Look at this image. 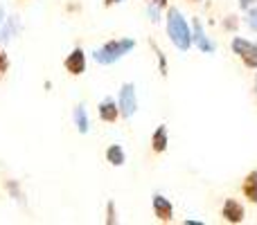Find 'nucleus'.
<instances>
[{
	"mask_svg": "<svg viewBox=\"0 0 257 225\" xmlns=\"http://www.w3.org/2000/svg\"><path fill=\"white\" fill-rule=\"evenodd\" d=\"M75 124H77V131H79V133H88V131H90L88 113H86V106H84V104L75 106Z\"/></svg>",
	"mask_w": 257,
	"mask_h": 225,
	"instance_id": "4468645a",
	"label": "nucleus"
},
{
	"mask_svg": "<svg viewBox=\"0 0 257 225\" xmlns=\"http://www.w3.org/2000/svg\"><path fill=\"white\" fill-rule=\"evenodd\" d=\"M232 52L246 63V68H257V43L246 39H232Z\"/></svg>",
	"mask_w": 257,
	"mask_h": 225,
	"instance_id": "7ed1b4c3",
	"label": "nucleus"
},
{
	"mask_svg": "<svg viewBox=\"0 0 257 225\" xmlns=\"http://www.w3.org/2000/svg\"><path fill=\"white\" fill-rule=\"evenodd\" d=\"M223 25H226V27H230V30H235V27H237V21H235V16H228Z\"/></svg>",
	"mask_w": 257,
	"mask_h": 225,
	"instance_id": "412c9836",
	"label": "nucleus"
},
{
	"mask_svg": "<svg viewBox=\"0 0 257 225\" xmlns=\"http://www.w3.org/2000/svg\"><path fill=\"white\" fill-rule=\"evenodd\" d=\"M255 90H257V86H255Z\"/></svg>",
	"mask_w": 257,
	"mask_h": 225,
	"instance_id": "bb28decb",
	"label": "nucleus"
},
{
	"mask_svg": "<svg viewBox=\"0 0 257 225\" xmlns=\"http://www.w3.org/2000/svg\"><path fill=\"white\" fill-rule=\"evenodd\" d=\"M154 214L158 221L169 223L174 218V205L169 203V198H165L163 194H154Z\"/></svg>",
	"mask_w": 257,
	"mask_h": 225,
	"instance_id": "423d86ee",
	"label": "nucleus"
},
{
	"mask_svg": "<svg viewBox=\"0 0 257 225\" xmlns=\"http://www.w3.org/2000/svg\"><path fill=\"white\" fill-rule=\"evenodd\" d=\"M18 30H21V21H18V16H9L7 21H5L3 30H0V43H7V41H12L14 36L18 34Z\"/></svg>",
	"mask_w": 257,
	"mask_h": 225,
	"instance_id": "9b49d317",
	"label": "nucleus"
},
{
	"mask_svg": "<svg viewBox=\"0 0 257 225\" xmlns=\"http://www.w3.org/2000/svg\"><path fill=\"white\" fill-rule=\"evenodd\" d=\"M156 54H158V61H160V75H167V61H165V54L163 52H160V50L158 48H156Z\"/></svg>",
	"mask_w": 257,
	"mask_h": 225,
	"instance_id": "a211bd4d",
	"label": "nucleus"
},
{
	"mask_svg": "<svg viewBox=\"0 0 257 225\" xmlns=\"http://www.w3.org/2000/svg\"><path fill=\"white\" fill-rule=\"evenodd\" d=\"M133 48H136V41L133 39H113V41H106L99 50H95L93 59L97 63H102V66H111V63L120 61Z\"/></svg>",
	"mask_w": 257,
	"mask_h": 225,
	"instance_id": "f03ea898",
	"label": "nucleus"
},
{
	"mask_svg": "<svg viewBox=\"0 0 257 225\" xmlns=\"http://www.w3.org/2000/svg\"><path fill=\"white\" fill-rule=\"evenodd\" d=\"M246 23H248V27L253 32H257V7H253L248 12V16H246Z\"/></svg>",
	"mask_w": 257,
	"mask_h": 225,
	"instance_id": "dca6fc26",
	"label": "nucleus"
},
{
	"mask_svg": "<svg viewBox=\"0 0 257 225\" xmlns=\"http://www.w3.org/2000/svg\"><path fill=\"white\" fill-rule=\"evenodd\" d=\"M149 18H151L154 23H158V21H160V14H158V7H156V3H151V5H149Z\"/></svg>",
	"mask_w": 257,
	"mask_h": 225,
	"instance_id": "6ab92c4d",
	"label": "nucleus"
},
{
	"mask_svg": "<svg viewBox=\"0 0 257 225\" xmlns=\"http://www.w3.org/2000/svg\"><path fill=\"white\" fill-rule=\"evenodd\" d=\"M151 3H156L158 7H167V0H151Z\"/></svg>",
	"mask_w": 257,
	"mask_h": 225,
	"instance_id": "5701e85b",
	"label": "nucleus"
},
{
	"mask_svg": "<svg viewBox=\"0 0 257 225\" xmlns=\"http://www.w3.org/2000/svg\"><path fill=\"white\" fill-rule=\"evenodd\" d=\"M192 3H199V0H192Z\"/></svg>",
	"mask_w": 257,
	"mask_h": 225,
	"instance_id": "a878e982",
	"label": "nucleus"
},
{
	"mask_svg": "<svg viewBox=\"0 0 257 225\" xmlns=\"http://www.w3.org/2000/svg\"><path fill=\"white\" fill-rule=\"evenodd\" d=\"M255 3H257V0H239V7L241 9H248V7H253Z\"/></svg>",
	"mask_w": 257,
	"mask_h": 225,
	"instance_id": "4be33fe9",
	"label": "nucleus"
},
{
	"mask_svg": "<svg viewBox=\"0 0 257 225\" xmlns=\"http://www.w3.org/2000/svg\"><path fill=\"white\" fill-rule=\"evenodd\" d=\"M106 160L113 164V167H122L126 162V155H124V149L120 144H111L106 149Z\"/></svg>",
	"mask_w": 257,
	"mask_h": 225,
	"instance_id": "ddd939ff",
	"label": "nucleus"
},
{
	"mask_svg": "<svg viewBox=\"0 0 257 225\" xmlns=\"http://www.w3.org/2000/svg\"><path fill=\"white\" fill-rule=\"evenodd\" d=\"M192 27H194V32H192V43H196V48H199L201 52L212 54L214 52V43H212V41H208V36H205L201 23L194 21V23H192Z\"/></svg>",
	"mask_w": 257,
	"mask_h": 225,
	"instance_id": "0eeeda50",
	"label": "nucleus"
},
{
	"mask_svg": "<svg viewBox=\"0 0 257 225\" xmlns=\"http://www.w3.org/2000/svg\"><path fill=\"white\" fill-rule=\"evenodd\" d=\"M221 214L228 223H241L244 221V207H241V203H237V200H232V198H228L226 203H223Z\"/></svg>",
	"mask_w": 257,
	"mask_h": 225,
	"instance_id": "6e6552de",
	"label": "nucleus"
},
{
	"mask_svg": "<svg viewBox=\"0 0 257 225\" xmlns=\"http://www.w3.org/2000/svg\"><path fill=\"white\" fill-rule=\"evenodd\" d=\"M241 191H244V196L250 200V203H257V169H255V171H250L248 176L244 178Z\"/></svg>",
	"mask_w": 257,
	"mask_h": 225,
	"instance_id": "f8f14e48",
	"label": "nucleus"
},
{
	"mask_svg": "<svg viewBox=\"0 0 257 225\" xmlns=\"http://www.w3.org/2000/svg\"><path fill=\"white\" fill-rule=\"evenodd\" d=\"M167 34H169V39H172V43L176 45L181 52H187V50L192 48L190 27H187L183 14L178 12V9H174V7L167 12Z\"/></svg>",
	"mask_w": 257,
	"mask_h": 225,
	"instance_id": "f257e3e1",
	"label": "nucleus"
},
{
	"mask_svg": "<svg viewBox=\"0 0 257 225\" xmlns=\"http://www.w3.org/2000/svg\"><path fill=\"white\" fill-rule=\"evenodd\" d=\"M106 3V7H111V5H117V3H122V0H104Z\"/></svg>",
	"mask_w": 257,
	"mask_h": 225,
	"instance_id": "b1692460",
	"label": "nucleus"
},
{
	"mask_svg": "<svg viewBox=\"0 0 257 225\" xmlns=\"http://www.w3.org/2000/svg\"><path fill=\"white\" fill-rule=\"evenodd\" d=\"M7 189H9V194L16 196V200H23V194H21V189H18L16 180H7Z\"/></svg>",
	"mask_w": 257,
	"mask_h": 225,
	"instance_id": "f3484780",
	"label": "nucleus"
},
{
	"mask_svg": "<svg viewBox=\"0 0 257 225\" xmlns=\"http://www.w3.org/2000/svg\"><path fill=\"white\" fill-rule=\"evenodd\" d=\"M63 66H66V70L70 72V75H84L86 72V54L81 48H75L70 54L66 57V61H63Z\"/></svg>",
	"mask_w": 257,
	"mask_h": 225,
	"instance_id": "39448f33",
	"label": "nucleus"
},
{
	"mask_svg": "<svg viewBox=\"0 0 257 225\" xmlns=\"http://www.w3.org/2000/svg\"><path fill=\"white\" fill-rule=\"evenodd\" d=\"M9 68V61H7V54L3 52V50H0V75H3L5 70H7Z\"/></svg>",
	"mask_w": 257,
	"mask_h": 225,
	"instance_id": "aec40b11",
	"label": "nucleus"
},
{
	"mask_svg": "<svg viewBox=\"0 0 257 225\" xmlns=\"http://www.w3.org/2000/svg\"><path fill=\"white\" fill-rule=\"evenodd\" d=\"M5 23V9H3V5H0V25Z\"/></svg>",
	"mask_w": 257,
	"mask_h": 225,
	"instance_id": "393cba45",
	"label": "nucleus"
},
{
	"mask_svg": "<svg viewBox=\"0 0 257 225\" xmlns=\"http://www.w3.org/2000/svg\"><path fill=\"white\" fill-rule=\"evenodd\" d=\"M106 223H108V225H115V223H117L115 203H113V200H108V205H106Z\"/></svg>",
	"mask_w": 257,
	"mask_h": 225,
	"instance_id": "2eb2a0df",
	"label": "nucleus"
},
{
	"mask_svg": "<svg viewBox=\"0 0 257 225\" xmlns=\"http://www.w3.org/2000/svg\"><path fill=\"white\" fill-rule=\"evenodd\" d=\"M99 117H102V122H117V117H120V106H117L113 99H104L102 104H99Z\"/></svg>",
	"mask_w": 257,
	"mask_h": 225,
	"instance_id": "1a4fd4ad",
	"label": "nucleus"
},
{
	"mask_svg": "<svg viewBox=\"0 0 257 225\" xmlns=\"http://www.w3.org/2000/svg\"><path fill=\"white\" fill-rule=\"evenodd\" d=\"M117 106H120L122 117H133L138 111V97H136V86L133 84H122L120 88V99H117Z\"/></svg>",
	"mask_w": 257,
	"mask_h": 225,
	"instance_id": "20e7f679",
	"label": "nucleus"
},
{
	"mask_svg": "<svg viewBox=\"0 0 257 225\" xmlns=\"http://www.w3.org/2000/svg\"><path fill=\"white\" fill-rule=\"evenodd\" d=\"M167 144H169L167 126H165V124H160V126L154 131V135H151V149H154L156 153H163V151L167 149Z\"/></svg>",
	"mask_w": 257,
	"mask_h": 225,
	"instance_id": "9d476101",
	"label": "nucleus"
}]
</instances>
